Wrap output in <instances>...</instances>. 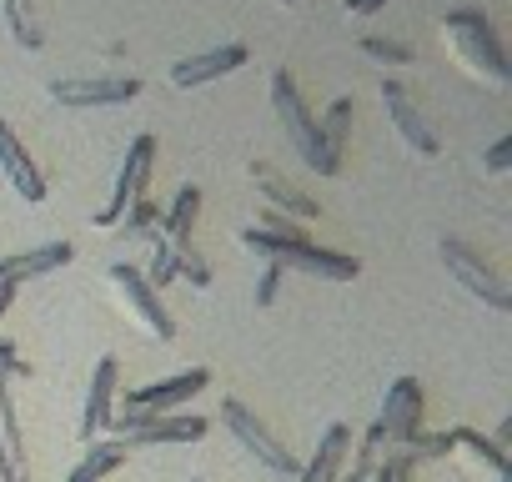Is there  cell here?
I'll return each instance as SVG.
<instances>
[{
	"mask_svg": "<svg viewBox=\"0 0 512 482\" xmlns=\"http://www.w3.org/2000/svg\"><path fill=\"white\" fill-rule=\"evenodd\" d=\"M6 21H11V36H16L26 51H41V46H46V36H41V26H36V16H31V0H6Z\"/></svg>",
	"mask_w": 512,
	"mask_h": 482,
	"instance_id": "obj_25",
	"label": "cell"
},
{
	"mask_svg": "<svg viewBox=\"0 0 512 482\" xmlns=\"http://www.w3.org/2000/svg\"><path fill=\"white\" fill-rule=\"evenodd\" d=\"M0 171H6V181L16 186V196L21 201H46V176H41V166L31 161V151L21 146V136L0 121Z\"/></svg>",
	"mask_w": 512,
	"mask_h": 482,
	"instance_id": "obj_15",
	"label": "cell"
},
{
	"mask_svg": "<svg viewBox=\"0 0 512 482\" xmlns=\"http://www.w3.org/2000/svg\"><path fill=\"white\" fill-rule=\"evenodd\" d=\"M241 247H246L251 257H262V267L307 272V277H317V282H352V277L362 272V262L347 257V252L312 247L307 236H302V241H277V236H267L262 226H246V231H241Z\"/></svg>",
	"mask_w": 512,
	"mask_h": 482,
	"instance_id": "obj_2",
	"label": "cell"
},
{
	"mask_svg": "<svg viewBox=\"0 0 512 482\" xmlns=\"http://www.w3.org/2000/svg\"><path fill=\"white\" fill-rule=\"evenodd\" d=\"M0 482H31V462H26V437H21V417L11 402V382L0 387Z\"/></svg>",
	"mask_w": 512,
	"mask_h": 482,
	"instance_id": "obj_18",
	"label": "cell"
},
{
	"mask_svg": "<svg viewBox=\"0 0 512 482\" xmlns=\"http://www.w3.org/2000/svg\"><path fill=\"white\" fill-rule=\"evenodd\" d=\"M116 387H121V362L116 357H101L96 362V377H91V392H86V412H81V442H96L111 417H116Z\"/></svg>",
	"mask_w": 512,
	"mask_h": 482,
	"instance_id": "obj_14",
	"label": "cell"
},
{
	"mask_svg": "<svg viewBox=\"0 0 512 482\" xmlns=\"http://www.w3.org/2000/svg\"><path fill=\"white\" fill-rule=\"evenodd\" d=\"M151 161H156V136H136L131 141V151H126V161H121V171H116V186H111V201L91 216V226H116L121 216H126V206L131 201H141L146 191H151Z\"/></svg>",
	"mask_w": 512,
	"mask_h": 482,
	"instance_id": "obj_9",
	"label": "cell"
},
{
	"mask_svg": "<svg viewBox=\"0 0 512 482\" xmlns=\"http://www.w3.org/2000/svg\"><path fill=\"white\" fill-rule=\"evenodd\" d=\"M272 111L282 116V131H287V141L297 146V156L317 171V176H337L342 166L327 156V146H322V131H317V116L307 111V101H302V91H297V81H292V71H277L272 76Z\"/></svg>",
	"mask_w": 512,
	"mask_h": 482,
	"instance_id": "obj_3",
	"label": "cell"
},
{
	"mask_svg": "<svg viewBox=\"0 0 512 482\" xmlns=\"http://www.w3.org/2000/svg\"><path fill=\"white\" fill-rule=\"evenodd\" d=\"M442 41H447V51L457 56V66L472 81H482L492 91L507 86V51H502V41H497V31H492V21L482 11H472V6L447 11L442 16Z\"/></svg>",
	"mask_w": 512,
	"mask_h": 482,
	"instance_id": "obj_1",
	"label": "cell"
},
{
	"mask_svg": "<svg viewBox=\"0 0 512 482\" xmlns=\"http://www.w3.org/2000/svg\"><path fill=\"white\" fill-rule=\"evenodd\" d=\"M206 382H211V372H206V367H191V372L161 377V382H151V387H136V392H126V397H121V407H116V417H111V422L166 417V412H176L181 402H191V397H196Z\"/></svg>",
	"mask_w": 512,
	"mask_h": 482,
	"instance_id": "obj_7",
	"label": "cell"
},
{
	"mask_svg": "<svg viewBox=\"0 0 512 482\" xmlns=\"http://www.w3.org/2000/svg\"><path fill=\"white\" fill-rule=\"evenodd\" d=\"M11 377H26V367H21V357H16L11 342H0V387H6Z\"/></svg>",
	"mask_w": 512,
	"mask_h": 482,
	"instance_id": "obj_30",
	"label": "cell"
},
{
	"mask_svg": "<svg viewBox=\"0 0 512 482\" xmlns=\"http://www.w3.org/2000/svg\"><path fill=\"white\" fill-rule=\"evenodd\" d=\"M347 457H352V427L332 422V427L322 432V442L312 447V462L297 467L292 482H337V477L347 472Z\"/></svg>",
	"mask_w": 512,
	"mask_h": 482,
	"instance_id": "obj_17",
	"label": "cell"
},
{
	"mask_svg": "<svg viewBox=\"0 0 512 482\" xmlns=\"http://www.w3.org/2000/svg\"><path fill=\"white\" fill-rule=\"evenodd\" d=\"M407 447H412L417 462H437V457H452L457 452V437L452 432H417Z\"/></svg>",
	"mask_w": 512,
	"mask_h": 482,
	"instance_id": "obj_26",
	"label": "cell"
},
{
	"mask_svg": "<svg viewBox=\"0 0 512 482\" xmlns=\"http://www.w3.org/2000/svg\"><path fill=\"white\" fill-rule=\"evenodd\" d=\"M221 427H226V432H231V437H236L256 462H262V467H272L277 477H297V467H302V462L292 457V447H287V442L262 422V417H256L241 397H226V402H221Z\"/></svg>",
	"mask_w": 512,
	"mask_h": 482,
	"instance_id": "obj_6",
	"label": "cell"
},
{
	"mask_svg": "<svg viewBox=\"0 0 512 482\" xmlns=\"http://www.w3.org/2000/svg\"><path fill=\"white\" fill-rule=\"evenodd\" d=\"M362 51H367L372 61H382L387 71H412V66H417V51L402 46V41H392V36H362Z\"/></svg>",
	"mask_w": 512,
	"mask_h": 482,
	"instance_id": "obj_24",
	"label": "cell"
},
{
	"mask_svg": "<svg viewBox=\"0 0 512 482\" xmlns=\"http://www.w3.org/2000/svg\"><path fill=\"white\" fill-rule=\"evenodd\" d=\"M437 257H442V267L457 277V287L472 292L482 307H492V312H512V287H507V277H502L477 247H467L462 236H442V241H437Z\"/></svg>",
	"mask_w": 512,
	"mask_h": 482,
	"instance_id": "obj_4",
	"label": "cell"
},
{
	"mask_svg": "<svg viewBox=\"0 0 512 482\" xmlns=\"http://www.w3.org/2000/svg\"><path fill=\"white\" fill-rule=\"evenodd\" d=\"M387 447H407L422 432V382L417 377H397L382 392V417H377Z\"/></svg>",
	"mask_w": 512,
	"mask_h": 482,
	"instance_id": "obj_11",
	"label": "cell"
},
{
	"mask_svg": "<svg viewBox=\"0 0 512 482\" xmlns=\"http://www.w3.org/2000/svg\"><path fill=\"white\" fill-rule=\"evenodd\" d=\"M507 166H512V136H502V141L482 156V171H487V176H502Z\"/></svg>",
	"mask_w": 512,
	"mask_h": 482,
	"instance_id": "obj_29",
	"label": "cell"
},
{
	"mask_svg": "<svg viewBox=\"0 0 512 482\" xmlns=\"http://www.w3.org/2000/svg\"><path fill=\"white\" fill-rule=\"evenodd\" d=\"M282 277H287L282 267H262V277H256V307H262V312L277 302V292H282Z\"/></svg>",
	"mask_w": 512,
	"mask_h": 482,
	"instance_id": "obj_28",
	"label": "cell"
},
{
	"mask_svg": "<svg viewBox=\"0 0 512 482\" xmlns=\"http://www.w3.org/2000/svg\"><path fill=\"white\" fill-rule=\"evenodd\" d=\"M382 91V106H387V121H392V131L402 136V146L412 151V156H437L442 151V141H437V131L427 126V116L412 106V96H407V86L402 81H382L377 86Z\"/></svg>",
	"mask_w": 512,
	"mask_h": 482,
	"instance_id": "obj_10",
	"label": "cell"
},
{
	"mask_svg": "<svg viewBox=\"0 0 512 482\" xmlns=\"http://www.w3.org/2000/svg\"><path fill=\"white\" fill-rule=\"evenodd\" d=\"M71 257H76L71 241H41V247H31V252H21V257H0V272H6V282L21 287V282H31V277L61 272Z\"/></svg>",
	"mask_w": 512,
	"mask_h": 482,
	"instance_id": "obj_19",
	"label": "cell"
},
{
	"mask_svg": "<svg viewBox=\"0 0 512 482\" xmlns=\"http://www.w3.org/2000/svg\"><path fill=\"white\" fill-rule=\"evenodd\" d=\"M176 277H186L196 292H206V287H211V267H206L196 252H181V257H176Z\"/></svg>",
	"mask_w": 512,
	"mask_h": 482,
	"instance_id": "obj_27",
	"label": "cell"
},
{
	"mask_svg": "<svg viewBox=\"0 0 512 482\" xmlns=\"http://www.w3.org/2000/svg\"><path fill=\"white\" fill-rule=\"evenodd\" d=\"M387 0H347V16H377Z\"/></svg>",
	"mask_w": 512,
	"mask_h": 482,
	"instance_id": "obj_31",
	"label": "cell"
},
{
	"mask_svg": "<svg viewBox=\"0 0 512 482\" xmlns=\"http://www.w3.org/2000/svg\"><path fill=\"white\" fill-rule=\"evenodd\" d=\"M352 111H357V106L342 96V101H332V106H327V116L317 121L322 146H327V156H332L337 166H342V151H347V136H352Z\"/></svg>",
	"mask_w": 512,
	"mask_h": 482,
	"instance_id": "obj_23",
	"label": "cell"
},
{
	"mask_svg": "<svg viewBox=\"0 0 512 482\" xmlns=\"http://www.w3.org/2000/svg\"><path fill=\"white\" fill-rule=\"evenodd\" d=\"M11 302H16V282H6V287H0V317L11 312Z\"/></svg>",
	"mask_w": 512,
	"mask_h": 482,
	"instance_id": "obj_32",
	"label": "cell"
},
{
	"mask_svg": "<svg viewBox=\"0 0 512 482\" xmlns=\"http://www.w3.org/2000/svg\"><path fill=\"white\" fill-rule=\"evenodd\" d=\"M452 437H457V447H462L472 462H482L497 482H512V457H507V447H497L492 437H482V432H472V427H457Z\"/></svg>",
	"mask_w": 512,
	"mask_h": 482,
	"instance_id": "obj_21",
	"label": "cell"
},
{
	"mask_svg": "<svg viewBox=\"0 0 512 482\" xmlns=\"http://www.w3.org/2000/svg\"><path fill=\"white\" fill-rule=\"evenodd\" d=\"M121 462H126V447H121V442H91L86 457L71 467L66 482H101V477H111Z\"/></svg>",
	"mask_w": 512,
	"mask_h": 482,
	"instance_id": "obj_22",
	"label": "cell"
},
{
	"mask_svg": "<svg viewBox=\"0 0 512 482\" xmlns=\"http://www.w3.org/2000/svg\"><path fill=\"white\" fill-rule=\"evenodd\" d=\"M106 432L126 452H141V447H166V442H201L211 422L196 412H166V417H141V422H111Z\"/></svg>",
	"mask_w": 512,
	"mask_h": 482,
	"instance_id": "obj_8",
	"label": "cell"
},
{
	"mask_svg": "<svg viewBox=\"0 0 512 482\" xmlns=\"http://www.w3.org/2000/svg\"><path fill=\"white\" fill-rule=\"evenodd\" d=\"M191 482H201V477H191Z\"/></svg>",
	"mask_w": 512,
	"mask_h": 482,
	"instance_id": "obj_35",
	"label": "cell"
},
{
	"mask_svg": "<svg viewBox=\"0 0 512 482\" xmlns=\"http://www.w3.org/2000/svg\"><path fill=\"white\" fill-rule=\"evenodd\" d=\"M141 96V81L136 76H86V81H51V101L56 106H76V111H91V106H126Z\"/></svg>",
	"mask_w": 512,
	"mask_h": 482,
	"instance_id": "obj_12",
	"label": "cell"
},
{
	"mask_svg": "<svg viewBox=\"0 0 512 482\" xmlns=\"http://www.w3.org/2000/svg\"><path fill=\"white\" fill-rule=\"evenodd\" d=\"M196 216H201V191L196 186H181L176 191V201H171V211H166V221H161V241L181 257V252H191V231H196Z\"/></svg>",
	"mask_w": 512,
	"mask_h": 482,
	"instance_id": "obj_20",
	"label": "cell"
},
{
	"mask_svg": "<svg viewBox=\"0 0 512 482\" xmlns=\"http://www.w3.org/2000/svg\"><path fill=\"white\" fill-rule=\"evenodd\" d=\"M106 287H111V297L126 307V317H131L151 342H171V337H176V322H171V312H166L161 292H151V287H146L141 267H131V262L106 267Z\"/></svg>",
	"mask_w": 512,
	"mask_h": 482,
	"instance_id": "obj_5",
	"label": "cell"
},
{
	"mask_svg": "<svg viewBox=\"0 0 512 482\" xmlns=\"http://www.w3.org/2000/svg\"><path fill=\"white\" fill-rule=\"evenodd\" d=\"M246 61H251V51H246L241 41H231V46H211V51H196V56L176 61V66H171V86H176V91H196V86H211V81L241 71Z\"/></svg>",
	"mask_w": 512,
	"mask_h": 482,
	"instance_id": "obj_13",
	"label": "cell"
},
{
	"mask_svg": "<svg viewBox=\"0 0 512 482\" xmlns=\"http://www.w3.org/2000/svg\"><path fill=\"white\" fill-rule=\"evenodd\" d=\"M277 6H282V11H297V0H277Z\"/></svg>",
	"mask_w": 512,
	"mask_h": 482,
	"instance_id": "obj_33",
	"label": "cell"
},
{
	"mask_svg": "<svg viewBox=\"0 0 512 482\" xmlns=\"http://www.w3.org/2000/svg\"><path fill=\"white\" fill-rule=\"evenodd\" d=\"M251 181H256V191L267 196V211H277V216H292V221H317L322 216L317 201L307 191H297L287 176H277L267 161H251Z\"/></svg>",
	"mask_w": 512,
	"mask_h": 482,
	"instance_id": "obj_16",
	"label": "cell"
},
{
	"mask_svg": "<svg viewBox=\"0 0 512 482\" xmlns=\"http://www.w3.org/2000/svg\"><path fill=\"white\" fill-rule=\"evenodd\" d=\"M0 287H6V272H0Z\"/></svg>",
	"mask_w": 512,
	"mask_h": 482,
	"instance_id": "obj_34",
	"label": "cell"
}]
</instances>
